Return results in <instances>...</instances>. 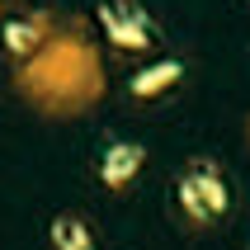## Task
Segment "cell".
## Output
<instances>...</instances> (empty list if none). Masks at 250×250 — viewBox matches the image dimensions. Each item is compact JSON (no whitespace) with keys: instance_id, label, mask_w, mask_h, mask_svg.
<instances>
[{"instance_id":"obj_1","label":"cell","mask_w":250,"mask_h":250,"mask_svg":"<svg viewBox=\"0 0 250 250\" xmlns=\"http://www.w3.org/2000/svg\"><path fill=\"white\" fill-rule=\"evenodd\" d=\"M175 198H180V212L194 227L222 222L227 208H231V189H227V175L212 161H189L184 175L175 180Z\"/></svg>"},{"instance_id":"obj_2","label":"cell","mask_w":250,"mask_h":250,"mask_svg":"<svg viewBox=\"0 0 250 250\" xmlns=\"http://www.w3.org/2000/svg\"><path fill=\"white\" fill-rule=\"evenodd\" d=\"M99 28L118 52H146L156 42V19L142 0H99Z\"/></svg>"},{"instance_id":"obj_3","label":"cell","mask_w":250,"mask_h":250,"mask_svg":"<svg viewBox=\"0 0 250 250\" xmlns=\"http://www.w3.org/2000/svg\"><path fill=\"white\" fill-rule=\"evenodd\" d=\"M142 166H146L142 142H109L104 156H99V180H104V189H127L142 175Z\"/></svg>"},{"instance_id":"obj_4","label":"cell","mask_w":250,"mask_h":250,"mask_svg":"<svg viewBox=\"0 0 250 250\" xmlns=\"http://www.w3.org/2000/svg\"><path fill=\"white\" fill-rule=\"evenodd\" d=\"M184 76V62H175V57H166V62H151V66H142L132 81H127V95L132 99H156L166 95L170 85H180Z\"/></svg>"},{"instance_id":"obj_5","label":"cell","mask_w":250,"mask_h":250,"mask_svg":"<svg viewBox=\"0 0 250 250\" xmlns=\"http://www.w3.org/2000/svg\"><path fill=\"white\" fill-rule=\"evenodd\" d=\"M47 236H52V250H95V231L85 227V217H71V212L52 217Z\"/></svg>"},{"instance_id":"obj_6","label":"cell","mask_w":250,"mask_h":250,"mask_svg":"<svg viewBox=\"0 0 250 250\" xmlns=\"http://www.w3.org/2000/svg\"><path fill=\"white\" fill-rule=\"evenodd\" d=\"M5 38H10L14 52H24V47H33V28H28V24H10V28H5Z\"/></svg>"}]
</instances>
